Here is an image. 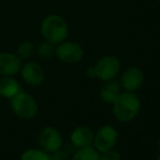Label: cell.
Here are the masks:
<instances>
[{
	"label": "cell",
	"mask_w": 160,
	"mask_h": 160,
	"mask_svg": "<svg viewBox=\"0 0 160 160\" xmlns=\"http://www.w3.org/2000/svg\"><path fill=\"white\" fill-rule=\"evenodd\" d=\"M140 107V99L135 92H121L113 103V114L120 122H131L138 115Z\"/></svg>",
	"instance_id": "obj_1"
},
{
	"label": "cell",
	"mask_w": 160,
	"mask_h": 160,
	"mask_svg": "<svg viewBox=\"0 0 160 160\" xmlns=\"http://www.w3.org/2000/svg\"><path fill=\"white\" fill-rule=\"evenodd\" d=\"M68 24L62 17L58 14H49L43 19L41 23V34L45 41L54 45H58L66 41L68 36Z\"/></svg>",
	"instance_id": "obj_2"
},
{
	"label": "cell",
	"mask_w": 160,
	"mask_h": 160,
	"mask_svg": "<svg viewBox=\"0 0 160 160\" xmlns=\"http://www.w3.org/2000/svg\"><path fill=\"white\" fill-rule=\"evenodd\" d=\"M10 108L12 113L21 120H32L38 112V104L34 97L23 91L10 100Z\"/></svg>",
	"instance_id": "obj_3"
},
{
	"label": "cell",
	"mask_w": 160,
	"mask_h": 160,
	"mask_svg": "<svg viewBox=\"0 0 160 160\" xmlns=\"http://www.w3.org/2000/svg\"><path fill=\"white\" fill-rule=\"evenodd\" d=\"M96 77L101 81H109L115 79L121 69V62L114 55H105L97 60L93 65Z\"/></svg>",
	"instance_id": "obj_4"
},
{
	"label": "cell",
	"mask_w": 160,
	"mask_h": 160,
	"mask_svg": "<svg viewBox=\"0 0 160 160\" xmlns=\"http://www.w3.org/2000/svg\"><path fill=\"white\" fill-rule=\"evenodd\" d=\"M85 55L82 46L76 42L64 41L56 46L55 56L62 62L66 64H78L81 62Z\"/></svg>",
	"instance_id": "obj_5"
},
{
	"label": "cell",
	"mask_w": 160,
	"mask_h": 160,
	"mask_svg": "<svg viewBox=\"0 0 160 160\" xmlns=\"http://www.w3.org/2000/svg\"><path fill=\"white\" fill-rule=\"evenodd\" d=\"M38 142L41 149L48 153H53L62 148V136L55 127L45 126L38 134Z\"/></svg>",
	"instance_id": "obj_6"
},
{
	"label": "cell",
	"mask_w": 160,
	"mask_h": 160,
	"mask_svg": "<svg viewBox=\"0 0 160 160\" xmlns=\"http://www.w3.org/2000/svg\"><path fill=\"white\" fill-rule=\"evenodd\" d=\"M118 133L115 127H113L112 125H103L94 134V147L99 152H103V151L113 149L116 142H118Z\"/></svg>",
	"instance_id": "obj_7"
},
{
	"label": "cell",
	"mask_w": 160,
	"mask_h": 160,
	"mask_svg": "<svg viewBox=\"0 0 160 160\" xmlns=\"http://www.w3.org/2000/svg\"><path fill=\"white\" fill-rule=\"evenodd\" d=\"M21 78L27 85L31 87H38L45 80V72L43 67L36 62H27L21 67Z\"/></svg>",
	"instance_id": "obj_8"
},
{
	"label": "cell",
	"mask_w": 160,
	"mask_h": 160,
	"mask_svg": "<svg viewBox=\"0 0 160 160\" xmlns=\"http://www.w3.org/2000/svg\"><path fill=\"white\" fill-rule=\"evenodd\" d=\"M145 76L144 72L138 67H129L121 75L120 78V85L124 91L128 92H135L138 89L142 88L144 85Z\"/></svg>",
	"instance_id": "obj_9"
},
{
	"label": "cell",
	"mask_w": 160,
	"mask_h": 160,
	"mask_svg": "<svg viewBox=\"0 0 160 160\" xmlns=\"http://www.w3.org/2000/svg\"><path fill=\"white\" fill-rule=\"evenodd\" d=\"M22 65V59L17 54L10 52L0 53V76L14 77L20 72Z\"/></svg>",
	"instance_id": "obj_10"
},
{
	"label": "cell",
	"mask_w": 160,
	"mask_h": 160,
	"mask_svg": "<svg viewBox=\"0 0 160 160\" xmlns=\"http://www.w3.org/2000/svg\"><path fill=\"white\" fill-rule=\"evenodd\" d=\"M94 133L88 126H77L70 135V142L75 148H86L93 144Z\"/></svg>",
	"instance_id": "obj_11"
},
{
	"label": "cell",
	"mask_w": 160,
	"mask_h": 160,
	"mask_svg": "<svg viewBox=\"0 0 160 160\" xmlns=\"http://www.w3.org/2000/svg\"><path fill=\"white\" fill-rule=\"evenodd\" d=\"M122 87L120 85V81L116 79H112L109 81H104L100 89V98L103 102L108 104H113L118 97L122 91Z\"/></svg>",
	"instance_id": "obj_12"
},
{
	"label": "cell",
	"mask_w": 160,
	"mask_h": 160,
	"mask_svg": "<svg viewBox=\"0 0 160 160\" xmlns=\"http://www.w3.org/2000/svg\"><path fill=\"white\" fill-rule=\"evenodd\" d=\"M21 92V86L14 77H2L0 76V97L11 100L13 97Z\"/></svg>",
	"instance_id": "obj_13"
},
{
	"label": "cell",
	"mask_w": 160,
	"mask_h": 160,
	"mask_svg": "<svg viewBox=\"0 0 160 160\" xmlns=\"http://www.w3.org/2000/svg\"><path fill=\"white\" fill-rule=\"evenodd\" d=\"M70 160H100V152L91 146L80 148L73 152Z\"/></svg>",
	"instance_id": "obj_14"
},
{
	"label": "cell",
	"mask_w": 160,
	"mask_h": 160,
	"mask_svg": "<svg viewBox=\"0 0 160 160\" xmlns=\"http://www.w3.org/2000/svg\"><path fill=\"white\" fill-rule=\"evenodd\" d=\"M20 160H51V155L41 148H29L21 153Z\"/></svg>",
	"instance_id": "obj_15"
},
{
	"label": "cell",
	"mask_w": 160,
	"mask_h": 160,
	"mask_svg": "<svg viewBox=\"0 0 160 160\" xmlns=\"http://www.w3.org/2000/svg\"><path fill=\"white\" fill-rule=\"evenodd\" d=\"M36 54V46L30 41L20 43L17 48V55L22 60H30Z\"/></svg>",
	"instance_id": "obj_16"
},
{
	"label": "cell",
	"mask_w": 160,
	"mask_h": 160,
	"mask_svg": "<svg viewBox=\"0 0 160 160\" xmlns=\"http://www.w3.org/2000/svg\"><path fill=\"white\" fill-rule=\"evenodd\" d=\"M36 54L38 56L43 60H49L55 56L56 54V47L54 44L44 41L36 47Z\"/></svg>",
	"instance_id": "obj_17"
},
{
	"label": "cell",
	"mask_w": 160,
	"mask_h": 160,
	"mask_svg": "<svg viewBox=\"0 0 160 160\" xmlns=\"http://www.w3.org/2000/svg\"><path fill=\"white\" fill-rule=\"evenodd\" d=\"M100 160H121V155L118 151L110 149L100 153Z\"/></svg>",
	"instance_id": "obj_18"
},
{
	"label": "cell",
	"mask_w": 160,
	"mask_h": 160,
	"mask_svg": "<svg viewBox=\"0 0 160 160\" xmlns=\"http://www.w3.org/2000/svg\"><path fill=\"white\" fill-rule=\"evenodd\" d=\"M49 155H51V160H70L68 153L65 150H62V149L53 153H49Z\"/></svg>",
	"instance_id": "obj_19"
},
{
	"label": "cell",
	"mask_w": 160,
	"mask_h": 160,
	"mask_svg": "<svg viewBox=\"0 0 160 160\" xmlns=\"http://www.w3.org/2000/svg\"><path fill=\"white\" fill-rule=\"evenodd\" d=\"M87 76L89 78H97L96 77V70H94V66H90L87 69Z\"/></svg>",
	"instance_id": "obj_20"
},
{
	"label": "cell",
	"mask_w": 160,
	"mask_h": 160,
	"mask_svg": "<svg viewBox=\"0 0 160 160\" xmlns=\"http://www.w3.org/2000/svg\"><path fill=\"white\" fill-rule=\"evenodd\" d=\"M157 145H158V148L160 149V136L158 137V140H157Z\"/></svg>",
	"instance_id": "obj_21"
},
{
	"label": "cell",
	"mask_w": 160,
	"mask_h": 160,
	"mask_svg": "<svg viewBox=\"0 0 160 160\" xmlns=\"http://www.w3.org/2000/svg\"><path fill=\"white\" fill-rule=\"evenodd\" d=\"M157 160H160V155L158 156V158H157Z\"/></svg>",
	"instance_id": "obj_22"
},
{
	"label": "cell",
	"mask_w": 160,
	"mask_h": 160,
	"mask_svg": "<svg viewBox=\"0 0 160 160\" xmlns=\"http://www.w3.org/2000/svg\"><path fill=\"white\" fill-rule=\"evenodd\" d=\"M158 1H159V2H160V0H158Z\"/></svg>",
	"instance_id": "obj_23"
}]
</instances>
